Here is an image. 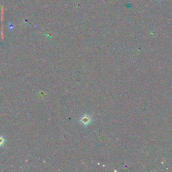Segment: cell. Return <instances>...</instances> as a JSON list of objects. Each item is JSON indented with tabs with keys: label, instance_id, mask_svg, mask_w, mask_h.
<instances>
[{
	"label": "cell",
	"instance_id": "cell-1",
	"mask_svg": "<svg viewBox=\"0 0 172 172\" xmlns=\"http://www.w3.org/2000/svg\"><path fill=\"white\" fill-rule=\"evenodd\" d=\"M92 121V118L91 116L88 115V114H83V116H81L80 119H79V122L80 123L83 127H87L91 123Z\"/></svg>",
	"mask_w": 172,
	"mask_h": 172
},
{
	"label": "cell",
	"instance_id": "cell-2",
	"mask_svg": "<svg viewBox=\"0 0 172 172\" xmlns=\"http://www.w3.org/2000/svg\"><path fill=\"white\" fill-rule=\"evenodd\" d=\"M5 143V139L4 138V136L0 135V147L4 146Z\"/></svg>",
	"mask_w": 172,
	"mask_h": 172
}]
</instances>
